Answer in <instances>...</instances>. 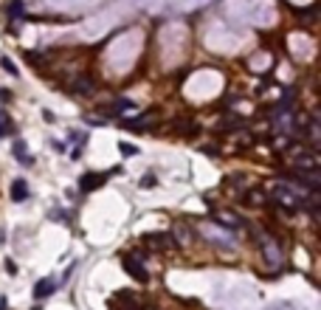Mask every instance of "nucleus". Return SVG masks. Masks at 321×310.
Wrapping results in <instances>:
<instances>
[{"label":"nucleus","instance_id":"nucleus-1","mask_svg":"<svg viewBox=\"0 0 321 310\" xmlns=\"http://www.w3.org/2000/svg\"><path fill=\"white\" fill-rule=\"evenodd\" d=\"M301 197L304 195H299V192L293 186H287V183H276L273 192H271V200L276 203V209H282L285 215H296V212H299Z\"/></svg>","mask_w":321,"mask_h":310},{"label":"nucleus","instance_id":"nucleus-2","mask_svg":"<svg viewBox=\"0 0 321 310\" xmlns=\"http://www.w3.org/2000/svg\"><path fill=\"white\" fill-rule=\"evenodd\" d=\"M107 175H96V172H85L82 178H79V192H96L99 186H104Z\"/></svg>","mask_w":321,"mask_h":310},{"label":"nucleus","instance_id":"nucleus-3","mask_svg":"<svg viewBox=\"0 0 321 310\" xmlns=\"http://www.w3.org/2000/svg\"><path fill=\"white\" fill-rule=\"evenodd\" d=\"M122 265H124V271H127V274L138 282V285H147V282H150V274L144 271V265H136V260H133V257H124Z\"/></svg>","mask_w":321,"mask_h":310},{"label":"nucleus","instance_id":"nucleus-4","mask_svg":"<svg viewBox=\"0 0 321 310\" xmlns=\"http://www.w3.org/2000/svg\"><path fill=\"white\" fill-rule=\"evenodd\" d=\"M257 243L262 245V251H265V257H268V262H273V265H276V262L282 260V251H279V248H276V240H273V237H268V234H262V237H259Z\"/></svg>","mask_w":321,"mask_h":310},{"label":"nucleus","instance_id":"nucleus-5","mask_svg":"<svg viewBox=\"0 0 321 310\" xmlns=\"http://www.w3.org/2000/svg\"><path fill=\"white\" fill-rule=\"evenodd\" d=\"M93 90H96V82H93L90 76H79V79H73V85H71L73 96H90Z\"/></svg>","mask_w":321,"mask_h":310},{"label":"nucleus","instance_id":"nucleus-6","mask_svg":"<svg viewBox=\"0 0 321 310\" xmlns=\"http://www.w3.org/2000/svg\"><path fill=\"white\" fill-rule=\"evenodd\" d=\"M169 234H147V237H144V245H150V248H155V251H161V248H172V243H169Z\"/></svg>","mask_w":321,"mask_h":310},{"label":"nucleus","instance_id":"nucleus-7","mask_svg":"<svg viewBox=\"0 0 321 310\" xmlns=\"http://www.w3.org/2000/svg\"><path fill=\"white\" fill-rule=\"evenodd\" d=\"M54 290H57V282L45 276V279L37 282V288H34V299H48V296L54 293Z\"/></svg>","mask_w":321,"mask_h":310},{"label":"nucleus","instance_id":"nucleus-8","mask_svg":"<svg viewBox=\"0 0 321 310\" xmlns=\"http://www.w3.org/2000/svg\"><path fill=\"white\" fill-rule=\"evenodd\" d=\"M26 197H29V183H26L23 178L12 180V200H15V203H23Z\"/></svg>","mask_w":321,"mask_h":310},{"label":"nucleus","instance_id":"nucleus-9","mask_svg":"<svg viewBox=\"0 0 321 310\" xmlns=\"http://www.w3.org/2000/svg\"><path fill=\"white\" fill-rule=\"evenodd\" d=\"M243 200H245V206H257V209H259V206H265V203H268V195H265L262 189H248Z\"/></svg>","mask_w":321,"mask_h":310},{"label":"nucleus","instance_id":"nucleus-10","mask_svg":"<svg viewBox=\"0 0 321 310\" xmlns=\"http://www.w3.org/2000/svg\"><path fill=\"white\" fill-rule=\"evenodd\" d=\"M12 152H15V158L20 161L23 166H31V164H34V158H31L29 152H26V144H23V141H15V147H12Z\"/></svg>","mask_w":321,"mask_h":310},{"label":"nucleus","instance_id":"nucleus-11","mask_svg":"<svg viewBox=\"0 0 321 310\" xmlns=\"http://www.w3.org/2000/svg\"><path fill=\"white\" fill-rule=\"evenodd\" d=\"M6 136H15V124H12L9 116L0 113V138H6Z\"/></svg>","mask_w":321,"mask_h":310},{"label":"nucleus","instance_id":"nucleus-12","mask_svg":"<svg viewBox=\"0 0 321 310\" xmlns=\"http://www.w3.org/2000/svg\"><path fill=\"white\" fill-rule=\"evenodd\" d=\"M124 110H136V101H130V99H116V101H113V113H124Z\"/></svg>","mask_w":321,"mask_h":310},{"label":"nucleus","instance_id":"nucleus-13","mask_svg":"<svg viewBox=\"0 0 321 310\" xmlns=\"http://www.w3.org/2000/svg\"><path fill=\"white\" fill-rule=\"evenodd\" d=\"M0 68H3V71H6V73H12V76H20V71H17V65H15V62H12V59H9V57H3V59H0Z\"/></svg>","mask_w":321,"mask_h":310},{"label":"nucleus","instance_id":"nucleus-14","mask_svg":"<svg viewBox=\"0 0 321 310\" xmlns=\"http://www.w3.org/2000/svg\"><path fill=\"white\" fill-rule=\"evenodd\" d=\"M119 150H122V155H127V158H130V155H136V147H133V144H127V141H122V144H119Z\"/></svg>","mask_w":321,"mask_h":310},{"label":"nucleus","instance_id":"nucleus-15","mask_svg":"<svg viewBox=\"0 0 321 310\" xmlns=\"http://www.w3.org/2000/svg\"><path fill=\"white\" fill-rule=\"evenodd\" d=\"M203 152H206V155H217V147H211V144H206V147H203Z\"/></svg>","mask_w":321,"mask_h":310},{"label":"nucleus","instance_id":"nucleus-16","mask_svg":"<svg viewBox=\"0 0 321 310\" xmlns=\"http://www.w3.org/2000/svg\"><path fill=\"white\" fill-rule=\"evenodd\" d=\"M9 307V302H6V296H0V310H6Z\"/></svg>","mask_w":321,"mask_h":310}]
</instances>
